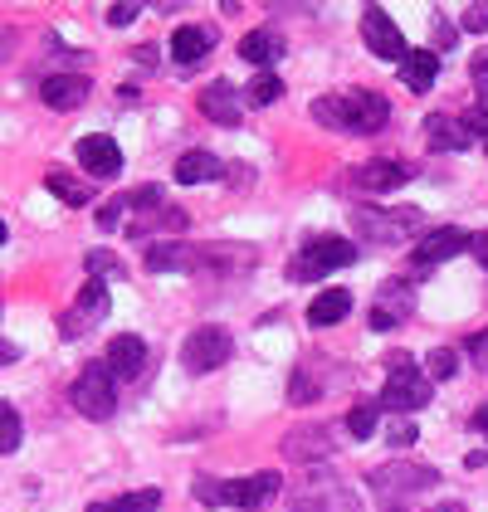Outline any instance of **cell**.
Instances as JSON below:
<instances>
[{"mask_svg": "<svg viewBox=\"0 0 488 512\" xmlns=\"http://www.w3.org/2000/svg\"><path fill=\"white\" fill-rule=\"evenodd\" d=\"M313 118L323 127H337V132H357V137H371L391 122V103L371 88H342V93H327L313 103Z\"/></svg>", "mask_w": 488, "mask_h": 512, "instance_id": "1", "label": "cell"}, {"mask_svg": "<svg viewBox=\"0 0 488 512\" xmlns=\"http://www.w3.org/2000/svg\"><path fill=\"white\" fill-rule=\"evenodd\" d=\"M279 473L264 469V473H249V478H230V483H215V478H196V498H201L205 508H244V512H259L269 508L274 498H279Z\"/></svg>", "mask_w": 488, "mask_h": 512, "instance_id": "2", "label": "cell"}, {"mask_svg": "<svg viewBox=\"0 0 488 512\" xmlns=\"http://www.w3.org/2000/svg\"><path fill=\"white\" fill-rule=\"evenodd\" d=\"M386 386H381V410H396V415H410V410H425L430 405V395H435V386H430V376L425 371H415V361H410L406 352L386 356Z\"/></svg>", "mask_w": 488, "mask_h": 512, "instance_id": "3", "label": "cell"}, {"mask_svg": "<svg viewBox=\"0 0 488 512\" xmlns=\"http://www.w3.org/2000/svg\"><path fill=\"white\" fill-rule=\"evenodd\" d=\"M347 264H357V244L352 239H337V235H318L293 254L288 278L293 283H313V278H327L332 269H347Z\"/></svg>", "mask_w": 488, "mask_h": 512, "instance_id": "4", "label": "cell"}, {"mask_svg": "<svg viewBox=\"0 0 488 512\" xmlns=\"http://www.w3.org/2000/svg\"><path fill=\"white\" fill-rule=\"evenodd\" d=\"M69 400L83 420H113L118 410V386H113V371L103 361H88L79 371V381L69 386Z\"/></svg>", "mask_w": 488, "mask_h": 512, "instance_id": "5", "label": "cell"}, {"mask_svg": "<svg viewBox=\"0 0 488 512\" xmlns=\"http://www.w3.org/2000/svg\"><path fill=\"white\" fill-rule=\"evenodd\" d=\"M293 512H362L347 483H337L327 469H313L293 488Z\"/></svg>", "mask_w": 488, "mask_h": 512, "instance_id": "6", "label": "cell"}, {"mask_svg": "<svg viewBox=\"0 0 488 512\" xmlns=\"http://www.w3.org/2000/svg\"><path fill=\"white\" fill-rule=\"evenodd\" d=\"M235 352V337L225 332V327H196L186 342H181V366L191 371V376H210V371H220L225 361Z\"/></svg>", "mask_w": 488, "mask_h": 512, "instance_id": "7", "label": "cell"}, {"mask_svg": "<svg viewBox=\"0 0 488 512\" xmlns=\"http://www.w3.org/2000/svg\"><path fill=\"white\" fill-rule=\"evenodd\" d=\"M366 483L381 498H406V493H420V488H435L440 473L430 469V464H381V469L366 473Z\"/></svg>", "mask_w": 488, "mask_h": 512, "instance_id": "8", "label": "cell"}, {"mask_svg": "<svg viewBox=\"0 0 488 512\" xmlns=\"http://www.w3.org/2000/svg\"><path fill=\"white\" fill-rule=\"evenodd\" d=\"M362 40L376 59H391V64L406 59V35L396 30V20H391L376 0H366V10H362Z\"/></svg>", "mask_w": 488, "mask_h": 512, "instance_id": "9", "label": "cell"}, {"mask_svg": "<svg viewBox=\"0 0 488 512\" xmlns=\"http://www.w3.org/2000/svg\"><path fill=\"white\" fill-rule=\"evenodd\" d=\"M352 225L376 244H401V239L420 225V210H352Z\"/></svg>", "mask_w": 488, "mask_h": 512, "instance_id": "10", "label": "cell"}, {"mask_svg": "<svg viewBox=\"0 0 488 512\" xmlns=\"http://www.w3.org/2000/svg\"><path fill=\"white\" fill-rule=\"evenodd\" d=\"M108 308H113V303H108L103 278H88V283L79 288V298H74V308L59 317V332H64V337H83L93 322H103V317H108Z\"/></svg>", "mask_w": 488, "mask_h": 512, "instance_id": "11", "label": "cell"}, {"mask_svg": "<svg viewBox=\"0 0 488 512\" xmlns=\"http://www.w3.org/2000/svg\"><path fill=\"white\" fill-rule=\"evenodd\" d=\"M415 308V298H410V288L401 278H391V283H381V293H376V303H371V332H391V327H401Z\"/></svg>", "mask_w": 488, "mask_h": 512, "instance_id": "12", "label": "cell"}, {"mask_svg": "<svg viewBox=\"0 0 488 512\" xmlns=\"http://www.w3.org/2000/svg\"><path fill=\"white\" fill-rule=\"evenodd\" d=\"M469 249V235L464 230H454V225H445V230H430V235L415 239V269H435V264H445V259H454V254H464Z\"/></svg>", "mask_w": 488, "mask_h": 512, "instance_id": "13", "label": "cell"}, {"mask_svg": "<svg viewBox=\"0 0 488 512\" xmlns=\"http://www.w3.org/2000/svg\"><path fill=\"white\" fill-rule=\"evenodd\" d=\"M88 93H93L88 74H49V79L40 83L44 108H54V113H74V108H83Z\"/></svg>", "mask_w": 488, "mask_h": 512, "instance_id": "14", "label": "cell"}, {"mask_svg": "<svg viewBox=\"0 0 488 512\" xmlns=\"http://www.w3.org/2000/svg\"><path fill=\"white\" fill-rule=\"evenodd\" d=\"M79 166L93 176V181H113L122 171V152L113 137H103V132H93V137H83L79 142Z\"/></svg>", "mask_w": 488, "mask_h": 512, "instance_id": "15", "label": "cell"}, {"mask_svg": "<svg viewBox=\"0 0 488 512\" xmlns=\"http://www.w3.org/2000/svg\"><path fill=\"white\" fill-rule=\"evenodd\" d=\"M108 371H113V381H137L142 376V366H147V342L137 337V332H122L108 342V361H103Z\"/></svg>", "mask_w": 488, "mask_h": 512, "instance_id": "16", "label": "cell"}, {"mask_svg": "<svg viewBox=\"0 0 488 512\" xmlns=\"http://www.w3.org/2000/svg\"><path fill=\"white\" fill-rule=\"evenodd\" d=\"M201 113L210 122H220V127H240L244 108H240V93H235V83L215 79L201 88Z\"/></svg>", "mask_w": 488, "mask_h": 512, "instance_id": "17", "label": "cell"}, {"mask_svg": "<svg viewBox=\"0 0 488 512\" xmlns=\"http://www.w3.org/2000/svg\"><path fill=\"white\" fill-rule=\"evenodd\" d=\"M469 127H464V118H449V113H430L425 118V147L430 152H464L469 147Z\"/></svg>", "mask_w": 488, "mask_h": 512, "instance_id": "18", "label": "cell"}, {"mask_svg": "<svg viewBox=\"0 0 488 512\" xmlns=\"http://www.w3.org/2000/svg\"><path fill=\"white\" fill-rule=\"evenodd\" d=\"M284 454L298 459V464H323L327 454H332V434L323 425H303V430H293L284 439Z\"/></svg>", "mask_w": 488, "mask_h": 512, "instance_id": "19", "label": "cell"}, {"mask_svg": "<svg viewBox=\"0 0 488 512\" xmlns=\"http://www.w3.org/2000/svg\"><path fill=\"white\" fill-rule=\"evenodd\" d=\"M396 69H401V83H406L410 93H430L435 74H440V54L435 49H406V59Z\"/></svg>", "mask_w": 488, "mask_h": 512, "instance_id": "20", "label": "cell"}, {"mask_svg": "<svg viewBox=\"0 0 488 512\" xmlns=\"http://www.w3.org/2000/svg\"><path fill=\"white\" fill-rule=\"evenodd\" d=\"M406 181H410L406 161H366V166H357V186L362 191H401Z\"/></svg>", "mask_w": 488, "mask_h": 512, "instance_id": "21", "label": "cell"}, {"mask_svg": "<svg viewBox=\"0 0 488 512\" xmlns=\"http://www.w3.org/2000/svg\"><path fill=\"white\" fill-rule=\"evenodd\" d=\"M215 49V35L205 30V25H181L176 35H171V59L186 69V64H201L205 54Z\"/></svg>", "mask_w": 488, "mask_h": 512, "instance_id": "22", "label": "cell"}, {"mask_svg": "<svg viewBox=\"0 0 488 512\" xmlns=\"http://www.w3.org/2000/svg\"><path fill=\"white\" fill-rule=\"evenodd\" d=\"M205 254H196L191 244H152L147 249V269H157V274H181V269H196Z\"/></svg>", "mask_w": 488, "mask_h": 512, "instance_id": "23", "label": "cell"}, {"mask_svg": "<svg viewBox=\"0 0 488 512\" xmlns=\"http://www.w3.org/2000/svg\"><path fill=\"white\" fill-rule=\"evenodd\" d=\"M240 54L254 64V69H259V74H264L274 59H284V40H279L274 30H249V35L240 40Z\"/></svg>", "mask_w": 488, "mask_h": 512, "instance_id": "24", "label": "cell"}, {"mask_svg": "<svg viewBox=\"0 0 488 512\" xmlns=\"http://www.w3.org/2000/svg\"><path fill=\"white\" fill-rule=\"evenodd\" d=\"M347 313H352V293L347 288H327V293H318L308 303V322L313 327H332V322H342Z\"/></svg>", "mask_w": 488, "mask_h": 512, "instance_id": "25", "label": "cell"}, {"mask_svg": "<svg viewBox=\"0 0 488 512\" xmlns=\"http://www.w3.org/2000/svg\"><path fill=\"white\" fill-rule=\"evenodd\" d=\"M220 157L215 152H186V157L176 161V181L181 186H201V181H220Z\"/></svg>", "mask_w": 488, "mask_h": 512, "instance_id": "26", "label": "cell"}, {"mask_svg": "<svg viewBox=\"0 0 488 512\" xmlns=\"http://www.w3.org/2000/svg\"><path fill=\"white\" fill-rule=\"evenodd\" d=\"M157 508H162V493L142 488V493H127V498H113V503H93L88 512H157Z\"/></svg>", "mask_w": 488, "mask_h": 512, "instance_id": "27", "label": "cell"}, {"mask_svg": "<svg viewBox=\"0 0 488 512\" xmlns=\"http://www.w3.org/2000/svg\"><path fill=\"white\" fill-rule=\"evenodd\" d=\"M44 186L64 200V205H88V200H93V191H88L83 181H74L69 171H49V176H44Z\"/></svg>", "mask_w": 488, "mask_h": 512, "instance_id": "28", "label": "cell"}, {"mask_svg": "<svg viewBox=\"0 0 488 512\" xmlns=\"http://www.w3.org/2000/svg\"><path fill=\"white\" fill-rule=\"evenodd\" d=\"M376 425H381V405H376V400H357L352 415H347V434H352V439H371Z\"/></svg>", "mask_w": 488, "mask_h": 512, "instance_id": "29", "label": "cell"}, {"mask_svg": "<svg viewBox=\"0 0 488 512\" xmlns=\"http://www.w3.org/2000/svg\"><path fill=\"white\" fill-rule=\"evenodd\" d=\"M284 98V83L274 79V74H254L249 88H244V103L249 108H269V103H279Z\"/></svg>", "mask_w": 488, "mask_h": 512, "instance_id": "30", "label": "cell"}, {"mask_svg": "<svg viewBox=\"0 0 488 512\" xmlns=\"http://www.w3.org/2000/svg\"><path fill=\"white\" fill-rule=\"evenodd\" d=\"M25 439V425H20V410L10 400H0V454H15Z\"/></svg>", "mask_w": 488, "mask_h": 512, "instance_id": "31", "label": "cell"}, {"mask_svg": "<svg viewBox=\"0 0 488 512\" xmlns=\"http://www.w3.org/2000/svg\"><path fill=\"white\" fill-rule=\"evenodd\" d=\"M454 371H459V356L449 352V347H435V352L425 356V376L430 381H449Z\"/></svg>", "mask_w": 488, "mask_h": 512, "instance_id": "32", "label": "cell"}, {"mask_svg": "<svg viewBox=\"0 0 488 512\" xmlns=\"http://www.w3.org/2000/svg\"><path fill=\"white\" fill-rule=\"evenodd\" d=\"M83 264H88V274H93V278H118L122 274V259H118V254H108V249H93Z\"/></svg>", "mask_w": 488, "mask_h": 512, "instance_id": "33", "label": "cell"}, {"mask_svg": "<svg viewBox=\"0 0 488 512\" xmlns=\"http://www.w3.org/2000/svg\"><path fill=\"white\" fill-rule=\"evenodd\" d=\"M288 400H293V405H308V400H318V381H313L308 371H293V381H288Z\"/></svg>", "mask_w": 488, "mask_h": 512, "instance_id": "34", "label": "cell"}, {"mask_svg": "<svg viewBox=\"0 0 488 512\" xmlns=\"http://www.w3.org/2000/svg\"><path fill=\"white\" fill-rule=\"evenodd\" d=\"M469 74H474V88H479V108L488 113V49H479V54H474Z\"/></svg>", "mask_w": 488, "mask_h": 512, "instance_id": "35", "label": "cell"}, {"mask_svg": "<svg viewBox=\"0 0 488 512\" xmlns=\"http://www.w3.org/2000/svg\"><path fill=\"white\" fill-rule=\"evenodd\" d=\"M162 225H166V230H186V210H162ZM147 230H152V220H142V225H132L127 235H132V239H142V235H147Z\"/></svg>", "mask_w": 488, "mask_h": 512, "instance_id": "36", "label": "cell"}, {"mask_svg": "<svg viewBox=\"0 0 488 512\" xmlns=\"http://www.w3.org/2000/svg\"><path fill=\"white\" fill-rule=\"evenodd\" d=\"M459 25H464L469 35H484L488 30V0H474V5L464 10V20H459Z\"/></svg>", "mask_w": 488, "mask_h": 512, "instance_id": "37", "label": "cell"}, {"mask_svg": "<svg viewBox=\"0 0 488 512\" xmlns=\"http://www.w3.org/2000/svg\"><path fill=\"white\" fill-rule=\"evenodd\" d=\"M137 10H142V0H118V5H113V10H108V25H132V20H137Z\"/></svg>", "mask_w": 488, "mask_h": 512, "instance_id": "38", "label": "cell"}, {"mask_svg": "<svg viewBox=\"0 0 488 512\" xmlns=\"http://www.w3.org/2000/svg\"><path fill=\"white\" fill-rule=\"evenodd\" d=\"M386 439H391L396 449H406V444H415V439H420V430H415L410 420H401V425H391V430H386Z\"/></svg>", "mask_w": 488, "mask_h": 512, "instance_id": "39", "label": "cell"}, {"mask_svg": "<svg viewBox=\"0 0 488 512\" xmlns=\"http://www.w3.org/2000/svg\"><path fill=\"white\" fill-rule=\"evenodd\" d=\"M122 210H127V205H122V196H118V200H108V205H103V210H98V225H103V230H118Z\"/></svg>", "mask_w": 488, "mask_h": 512, "instance_id": "40", "label": "cell"}, {"mask_svg": "<svg viewBox=\"0 0 488 512\" xmlns=\"http://www.w3.org/2000/svg\"><path fill=\"white\" fill-rule=\"evenodd\" d=\"M469 254L479 259V269L488 274V230H484V235H469Z\"/></svg>", "mask_w": 488, "mask_h": 512, "instance_id": "41", "label": "cell"}, {"mask_svg": "<svg viewBox=\"0 0 488 512\" xmlns=\"http://www.w3.org/2000/svg\"><path fill=\"white\" fill-rule=\"evenodd\" d=\"M469 356H474V366H488V332H479V337L469 342Z\"/></svg>", "mask_w": 488, "mask_h": 512, "instance_id": "42", "label": "cell"}, {"mask_svg": "<svg viewBox=\"0 0 488 512\" xmlns=\"http://www.w3.org/2000/svg\"><path fill=\"white\" fill-rule=\"evenodd\" d=\"M10 361H20V347H15V342H5V337H0V366H10Z\"/></svg>", "mask_w": 488, "mask_h": 512, "instance_id": "43", "label": "cell"}, {"mask_svg": "<svg viewBox=\"0 0 488 512\" xmlns=\"http://www.w3.org/2000/svg\"><path fill=\"white\" fill-rule=\"evenodd\" d=\"M454 40V25L449 20H435V44H449Z\"/></svg>", "mask_w": 488, "mask_h": 512, "instance_id": "44", "label": "cell"}, {"mask_svg": "<svg viewBox=\"0 0 488 512\" xmlns=\"http://www.w3.org/2000/svg\"><path fill=\"white\" fill-rule=\"evenodd\" d=\"M474 430H484V434H488V405L479 410V415H474Z\"/></svg>", "mask_w": 488, "mask_h": 512, "instance_id": "45", "label": "cell"}, {"mask_svg": "<svg viewBox=\"0 0 488 512\" xmlns=\"http://www.w3.org/2000/svg\"><path fill=\"white\" fill-rule=\"evenodd\" d=\"M435 512H464V508H459V503H445V508H435Z\"/></svg>", "mask_w": 488, "mask_h": 512, "instance_id": "46", "label": "cell"}, {"mask_svg": "<svg viewBox=\"0 0 488 512\" xmlns=\"http://www.w3.org/2000/svg\"><path fill=\"white\" fill-rule=\"evenodd\" d=\"M0 244H5V220H0Z\"/></svg>", "mask_w": 488, "mask_h": 512, "instance_id": "47", "label": "cell"}, {"mask_svg": "<svg viewBox=\"0 0 488 512\" xmlns=\"http://www.w3.org/2000/svg\"><path fill=\"white\" fill-rule=\"evenodd\" d=\"M386 512H406V508H386Z\"/></svg>", "mask_w": 488, "mask_h": 512, "instance_id": "48", "label": "cell"}]
</instances>
